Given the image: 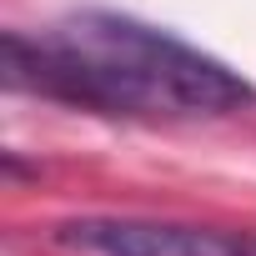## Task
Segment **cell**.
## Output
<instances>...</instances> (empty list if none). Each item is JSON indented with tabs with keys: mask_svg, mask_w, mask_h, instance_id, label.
<instances>
[{
	"mask_svg": "<svg viewBox=\"0 0 256 256\" xmlns=\"http://www.w3.org/2000/svg\"><path fill=\"white\" fill-rule=\"evenodd\" d=\"M86 256H256V231H216L141 216H86L56 231Z\"/></svg>",
	"mask_w": 256,
	"mask_h": 256,
	"instance_id": "cell-2",
	"label": "cell"
},
{
	"mask_svg": "<svg viewBox=\"0 0 256 256\" xmlns=\"http://www.w3.org/2000/svg\"><path fill=\"white\" fill-rule=\"evenodd\" d=\"M0 70L10 90L136 120L226 116L256 96L226 60L120 10H70L40 36L6 30Z\"/></svg>",
	"mask_w": 256,
	"mask_h": 256,
	"instance_id": "cell-1",
	"label": "cell"
}]
</instances>
